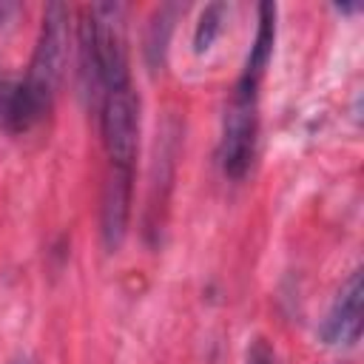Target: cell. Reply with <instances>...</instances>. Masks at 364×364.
<instances>
[{
  "mask_svg": "<svg viewBox=\"0 0 364 364\" xmlns=\"http://www.w3.org/2000/svg\"><path fill=\"white\" fill-rule=\"evenodd\" d=\"M65 60H68V9L63 3H51L43 11V26H40V37L34 46V57L23 80L31 97L46 111L51 108V100L60 88Z\"/></svg>",
  "mask_w": 364,
  "mask_h": 364,
  "instance_id": "1",
  "label": "cell"
},
{
  "mask_svg": "<svg viewBox=\"0 0 364 364\" xmlns=\"http://www.w3.org/2000/svg\"><path fill=\"white\" fill-rule=\"evenodd\" d=\"M256 100H259V85L239 80L236 91L230 97V105L225 111L219 162H222L225 176H230V179H242L256 154V134H259Z\"/></svg>",
  "mask_w": 364,
  "mask_h": 364,
  "instance_id": "2",
  "label": "cell"
},
{
  "mask_svg": "<svg viewBox=\"0 0 364 364\" xmlns=\"http://www.w3.org/2000/svg\"><path fill=\"white\" fill-rule=\"evenodd\" d=\"M91 9L94 23V54H97V77L100 94L128 85V37H125V6L119 3H97ZM102 100V97H100Z\"/></svg>",
  "mask_w": 364,
  "mask_h": 364,
  "instance_id": "3",
  "label": "cell"
},
{
  "mask_svg": "<svg viewBox=\"0 0 364 364\" xmlns=\"http://www.w3.org/2000/svg\"><path fill=\"white\" fill-rule=\"evenodd\" d=\"M100 125H102V145L108 154V165L134 168L136 145H139V100L131 82L102 94Z\"/></svg>",
  "mask_w": 364,
  "mask_h": 364,
  "instance_id": "4",
  "label": "cell"
},
{
  "mask_svg": "<svg viewBox=\"0 0 364 364\" xmlns=\"http://www.w3.org/2000/svg\"><path fill=\"white\" fill-rule=\"evenodd\" d=\"M131 179H134V168L108 165L105 185H102V205H100V230H102V245L108 253H114L122 245L125 230H128Z\"/></svg>",
  "mask_w": 364,
  "mask_h": 364,
  "instance_id": "5",
  "label": "cell"
},
{
  "mask_svg": "<svg viewBox=\"0 0 364 364\" xmlns=\"http://www.w3.org/2000/svg\"><path fill=\"white\" fill-rule=\"evenodd\" d=\"M361 316H364V284H361V270H353L350 279L341 284V290L321 324L324 344L353 347L361 338Z\"/></svg>",
  "mask_w": 364,
  "mask_h": 364,
  "instance_id": "6",
  "label": "cell"
},
{
  "mask_svg": "<svg viewBox=\"0 0 364 364\" xmlns=\"http://www.w3.org/2000/svg\"><path fill=\"white\" fill-rule=\"evenodd\" d=\"M48 111L31 97L26 82H0V131L23 134L34 128Z\"/></svg>",
  "mask_w": 364,
  "mask_h": 364,
  "instance_id": "7",
  "label": "cell"
},
{
  "mask_svg": "<svg viewBox=\"0 0 364 364\" xmlns=\"http://www.w3.org/2000/svg\"><path fill=\"white\" fill-rule=\"evenodd\" d=\"M273 40H276V6L273 3H259V28H256V40L250 46L245 71L239 77L242 82H250V85L262 82V74H264V68L270 63V54H273Z\"/></svg>",
  "mask_w": 364,
  "mask_h": 364,
  "instance_id": "8",
  "label": "cell"
},
{
  "mask_svg": "<svg viewBox=\"0 0 364 364\" xmlns=\"http://www.w3.org/2000/svg\"><path fill=\"white\" fill-rule=\"evenodd\" d=\"M222 14H225V6L222 3H210L202 11V17L196 23V31H193V51L196 54H205L213 46V40H216V34L222 28Z\"/></svg>",
  "mask_w": 364,
  "mask_h": 364,
  "instance_id": "9",
  "label": "cell"
},
{
  "mask_svg": "<svg viewBox=\"0 0 364 364\" xmlns=\"http://www.w3.org/2000/svg\"><path fill=\"white\" fill-rule=\"evenodd\" d=\"M245 364H276V355H273V350L264 338H253V344L247 347V361Z\"/></svg>",
  "mask_w": 364,
  "mask_h": 364,
  "instance_id": "10",
  "label": "cell"
},
{
  "mask_svg": "<svg viewBox=\"0 0 364 364\" xmlns=\"http://www.w3.org/2000/svg\"><path fill=\"white\" fill-rule=\"evenodd\" d=\"M17 364H20V361H17Z\"/></svg>",
  "mask_w": 364,
  "mask_h": 364,
  "instance_id": "11",
  "label": "cell"
}]
</instances>
